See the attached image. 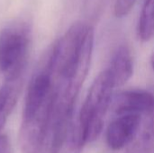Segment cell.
<instances>
[{"instance_id":"7","label":"cell","mask_w":154,"mask_h":153,"mask_svg":"<svg viewBox=\"0 0 154 153\" xmlns=\"http://www.w3.org/2000/svg\"><path fill=\"white\" fill-rule=\"evenodd\" d=\"M22 88V79L6 82L0 88V133L14 110Z\"/></svg>"},{"instance_id":"11","label":"cell","mask_w":154,"mask_h":153,"mask_svg":"<svg viewBox=\"0 0 154 153\" xmlns=\"http://www.w3.org/2000/svg\"><path fill=\"white\" fill-rule=\"evenodd\" d=\"M151 114H152V116H151L150 123H149V124L147 125V128H148V130L150 131V133H152V135L153 136L154 138V107Z\"/></svg>"},{"instance_id":"1","label":"cell","mask_w":154,"mask_h":153,"mask_svg":"<svg viewBox=\"0 0 154 153\" xmlns=\"http://www.w3.org/2000/svg\"><path fill=\"white\" fill-rule=\"evenodd\" d=\"M54 93V80L47 59L34 72L24 99L20 145L23 153H42Z\"/></svg>"},{"instance_id":"12","label":"cell","mask_w":154,"mask_h":153,"mask_svg":"<svg viewBox=\"0 0 154 153\" xmlns=\"http://www.w3.org/2000/svg\"><path fill=\"white\" fill-rule=\"evenodd\" d=\"M152 68H153L154 69V53L153 56H152Z\"/></svg>"},{"instance_id":"6","label":"cell","mask_w":154,"mask_h":153,"mask_svg":"<svg viewBox=\"0 0 154 153\" xmlns=\"http://www.w3.org/2000/svg\"><path fill=\"white\" fill-rule=\"evenodd\" d=\"M115 87L124 86L133 76L134 63L131 51L126 45H120L114 52L107 68Z\"/></svg>"},{"instance_id":"5","label":"cell","mask_w":154,"mask_h":153,"mask_svg":"<svg viewBox=\"0 0 154 153\" xmlns=\"http://www.w3.org/2000/svg\"><path fill=\"white\" fill-rule=\"evenodd\" d=\"M113 109L118 115L152 113L154 96L143 90H127L119 93L113 101Z\"/></svg>"},{"instance_id":"10","label":"cell","mask_w":154,"mask_h":153,"mask_svg":"<svg viewBox=\"0 0 154 153\" xmlns=\"http://www.w3.org/2000/svg\"><path fill=\"white\" fill-rule=\"evenodd\" d=\"M136 0H116L114 14L117 18L126 16L134 8Z\"/></svg>"},{"instance_id":"2","label":"cell","mask_w":154,"mask_h":153,"mask_svg":"<svg viewBox=\"0 0 154 153\" xmlns=\"http://www.w3.org/2000/svg\"><path fill=\"white\" fill-rule=\"evenodd\" d=\"M32 40L30 24L14 21L0 32V71L6 82L22 79Z\"/></svg>"},{"instance_id":"9","label":"cell","mask_w":154,"mask_h":153,"mask_svg":"<svg viewBox=\"0 0 154 153\" xmlns=\"http://www.w3.org/2000/svg\"><path fill=\"white\" fill-rule=\"evenodd\" d=\"M125 153H154V138L147 127L127 147Z\"/></svg>"},{"instance_id":"3","label":"cell","mask_w":154,"mask_h":153,"mask_svg":"<svg viewBox=\"0 0 154 153\" xmlns=\"http://www.w3.org/2000/svg\"><path fill=\"white\" fill-rule=\"evenodd\" d=\"M115 88L112 77L106 69L97 75L88 90L76 118L83 129L88 143L96 141L102 133Z\"/></svg>"},{"instance_id":"4","label":"cell","mask_w":154,"mask_h":153,"mask_svg":"<svg viewBox=\"0 0 154 153\" xmlns=\"http://www.w3.org/2000/svg\"><path fill=\"white\" fill-rule=\"evenodd\" d=\"M141 115L130 114L118 115L107 127L106 139L108 147L119 151L128 147L139 134Z\"/></svg>"},{"instance_id":"8","label":"cell","mask_w":154,"mask_h":153,"mask_svg":"<svg viewBox=\"0 0 154 153\" xmlns=\"http://www.w3.org/2000/svg\"><path fill=\"white\" fill-rule=\"evenodd\" d=\"M137 34L142 41L154 37V0H145L137 25Z\"/></svg>"}]
</instances>
